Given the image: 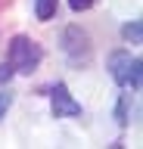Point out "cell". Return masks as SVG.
Here are the masks:
<instances>
[{"instance_id": "obj_1", "label": "cell", "mask_w": 143, "mask_h": 149, "mask_svg": "<svg viewBox=\"0 0 143 149\" xmlns=\"http://www.w3.org/2000/svg\"><path fill=\"white\" fill-rule=\"evenodd\" d=\"M44 59V50H40L38 40H31L25 34H16L10 40V50H6V62L13 65V72H22V74H31L34 68L40 65Z\"/></svg>"}, {"instance_id": "obj_2", "label": "cell", "mask_w": 143, "mask_h": 149, "mask_svg": "<svg viewBox=\"0 0 143 149\" xmlns=\"http://www.w3.org/2000/svg\"><path fill=\"white\" fill-rule=\"evenodd\" d=\"M109 68H112V78L121 87H134V90H140V78H143V62L140 59H131V53H118L109 56Z\"/></svg>"}, {"instance_id": "obj_3", "label": "cell", "mask_w": 143, "mask_h": 149, "mask_svg": "<svg viewBox=\"0 0 143 149\" xmlns=\"http://www.w3.org/2000/svg\"><path fill=\"white\" fill-rule=\"evenodd\" d=\"M62 50L72 62H81V59H90V37L87 31H81L78 25H68L66 34H62Z\"/></svg>"}, {"instance_id": "obj_4", "label": "cell", "mask_w": 143, "mask_h": 149, "mask_svg": "<svg viewBox=\"0 0 143 149\" xmlns=\"http://www.w3.org/2000/svg\"><path fill=\"white\" fill-rule=\"evenodd\" d=\"M50 102H53V115H56V118H75V115H81V102L72 100V93H68L66 84H56V87H53Z\"/></svg>"}, {"instance_id": "obj_5", "label": "cell", "mask_w": 143, "mask_h": 149, "mask_svg": "<svg viewBox=\"0 0 143 149\" xmlns=\"http://www.w3.org/2000/svg\"><path fill=\"white\" fill-rule=\"evenodd\" d=\"M34 16H38L40 22H50V19L56 16V0H38V3H34Z\"/></svg>"}, {"instance_id": "obj_6", "label": "cell", "mask_w": 143, "mask_h": 149, "mask_svg": "<svg viewBox=\"0 0 143 149\" xmlns=\"http://www.w3.org/2000/svg\"><path fill=\"white\" fill-rule=\"evenodd\" d=\"M121 34H124V40H134V44H140L143 28H140V22H128V25L121 28Z\"/></svg>"}, {"instance_id": "obj_7", "label": "cell", "mask_w": 143, "mask_h": 149, "mask_svg": "<svg viewBox=\"0 0 143 149\" xmlns=\"http://www.w3.org/2000/svg\"><path fill=\"white\" fill-rule=\"evenodd\" d=\"M13 106V93L6 90V93H0V118H3V115H6V109H10Z\"/></svg>"}, {"instance_id": "obj_8", "label": "cell", "mask_w": 143, "mask_h": 149, "mask_svg": "<svg viewBox=\"0 0 143 149\" xmlns=\"http://www.w3.org/2000/svg\"><path fill=\"white\" fill-rule=\"evenodd\" d=\"M68 6L75 9V13H84V9L93 6V0H68Z\"/></svg>"}, {"instance_id": "obj_9", "label": "cell", "mask_w": 143, "mask_h": 149, "mask_svg": "<svg viewBox=\"0 0 143 149\" xmlns=\"http://www.w3.org/2000/svg\"><path fill=\"white\" fill-rule=\"evenodd\" d=\"M10 78H13V65L0 62V84H10Z\"/></svg>"}, {"instance_id": "obj_10", "label": "cell", "mask_w": 143, "mask_h": 149, "mask_svg": "<svg viewBox=\"0 0 143 149\" xmlns=\"http://www.w3.org/2000/svg\"><path fill=\"white\" fill-rule=\"evenodd\" d=\"M115 115H118V121H121V124H128V118H124V115H128V100L118 102V112H115Z\"/></svg>"}]
</instances>
